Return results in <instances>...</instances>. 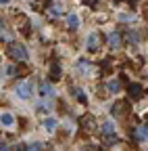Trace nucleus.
Segmentation results:
<instances>
[{
	"mask_svg": "<svg viewBox=\"0 0 148 151\" xmlns=\"http://www.w3.org/2000/svg\"><path fill=\"white\" fill-rule=\"evenodd\" d=\"M40 94H42V97H52V94H54L52 84H50V82H42V84H40Z\"/></svg>",
	"mask_w": 148,
	"mask_h": 151,
	"instance_id": "7",
	"label": "nucleus"
},
{
	"mask_svg": "<svg viewBox=\"0 0 148 151\" xmlns=\"http://www.w3.org/2000/svg\"><path fill=\"white\" fill-rule=\"evenodd\" d=\"M11 151H25V145H23V143H19V145H15Z\"/></svg>",
	"mask_w": 148,
	"mask_h": 151,
	"instance_id": "20",
	"label": "nucleus"
},
{
	"mask_svg": "<svg viewBox=\"0 0 148 151\" xmlns=\"http://www.w3.org/2000/svg\"><path fill=\"white\" fill-rule=\"evenodd\" d=\"M15 92H17V97L23 99V101L31 99V97H33V82H29V80L19 82V84L15 86Z\"/></svg>",
	"mask_w": 148,
	"mask_h": 151,
	"instance_id": "2",
	"label": "nucleus"
},
{
	"mask_svg": "<svg viewBox=\"0 0 148 151\" xmlns=\"http://www.w3.org/2000/svg\"><path fill=\"white\" fill-rule=\"evenodd\" d=\"M57 126H59L57 118H46V120H44V128H46L48 132H54V130H57Z\"/></svg>",
	"mask_w": 148,
	"mask_h": 151,
	"instance_id": "8",
	"label": "nucleus"
},
{
	"mask_svg": "<svg viewBox=\"0 0 148 151\" xmlns=\"http://www.w3.org/2000/svg\"><path fill=\"white\" fill-rule=\"evenodd\" d=\"M52 78H61V67H59L57 63L52 65Z\"/></svg>",
	"mask_w": 148,
	"mask_h": 151,
	"instance_id": "18",
	"label": "nucleus"
},
{
	"mask_svg": "<svg viewBox=\"0 0 148 151\" xmlns=\"http://www.w3.org/2000/svg\"><path fill=\"white\" fill-rule=\"evenodd\" d=\"M6 73L11 76V78H13V76L17 73V67H15V65H8V67H6Z\"/></svg>",
	"mask_w": 148,
	"mask_h": 151,
	"instance_id": "19",
	"label": "nucleus"
},
{
	"mask_svg": "<svg viewBox=\"0 0 148 151\" xmlns=\"http://www.w3.org/2000/svg\"><path fill=\"white\" fill-rule=\"evenodd\" d=\"M73 94H75V97L81 101V103H86V97H84V90H79V88H75V90H73Z\"/></svg>",
	"mask_w": 148,
	"mask_h": 151,
	"instance_id": "17",
	"label": "nucleus"
},
{
	"mask_svg": "<svg viewBox=\"0 0 148 151\" xmlns=\"http://www.w3.org/2000/svg\"><path fill=\"white\" fill-rule=\"evenodd\" d=\"M129 94H132L134 99H140V94H142V86H140V84H132V86H129Z\"/></svg>",
	"mask_w": 148,
	"mask_h": 151,
	"instance_id": "9",
	"label": "nucleus"
},
{
	"mask_svg": "<svg viewBox=\"0 0 148 151\" xmlns=\"http://www.w3.org/2000/svg\"><path fill=\"white\" fill-rule=\"evenodd\" d=\"M25 151H42V143L40 141H33V143L25 145Z\"/></svg>",
	"mask_w": 148,
	"mask_h": 151,
	"instance_id": "11",
	"label": "nucleus"
},
{
	"mask_svg": "<svg viewBox=\"0 0 148 151\" xmlns=\"http://www.w3.org/2000/svg\"><path fill=\"white\" fill-rule=\"evenodd\" d=\"M2 27H4V23H2V19H0V32H2Z\"/></svg>",
	"mask_w": 148,
	"mask_h": 151,
	"instance_id": "21",
	"label": "nucleus"
},
{
	"mask_svg": "<svg viewBox=\"0 0 148 151\" xmlns=\"http://www.w3.org/2000/svg\"><path fill=\"white\" fill-rule=\"evenodd\" d=\"M48 13H50L52 17H61V13H63V9H59V6H50V9H48Z\"/></svg>",
	"mask_w": 148,
	"mask_h": 151,
	"instance_id": "15",
	"label": "nucleus"
},
{
	"mask_svg": "<svg viewBox=\"0 0 148 151\" xmlns=\"http://www.w3.org/2000/svg\"><path fill=\"white\" fill-rule=\"evenodd\" d=\"M98 40H100V38H98V34H94V32H92V34L88 36V42H86L88 50H96V48H98Z\"/></svg>",
	"mask_w": 148,
	"mask_h": 151,
	"instance_id": "5",
	"label": "nucleus"
},
{
	"mask_svg": "<svg viewBox=\"0 0 148 151\" xmlns=\"http://www.w3.org/2000/svg\"><path fill=\"white\" fill-rule=\"evenodd\" d=\"M0 4H8V0H0Z\"/></svg>",
	"mask_w": 148,
	"mask_h": 151,
	"instance_id": "22",
	"label": "nucleus"
},
{
	"mask_svg": "<svg viewBox=\"0 0 148 151\" xmlns=\"http://www.w3.org/2000/svg\"><path fill=\"white\" fill-rule=\"evenodd\" d=\"M77 69H79V71H81V73H88V71H90V63H88V61H84V59H81V61H79V63H77Z\"/></svg>",
	"mask_w": 148,
	"mask_h": 151,
	"instance_id": "14",
	"label": "nucleus"
},
{
	"mask_svg": "<svg viewBox=\"0 0 148 151\" xmlns=\"http://www.w3.org/2000/svg\"><path fill=\"white\" fill-rule=\"evenodd\" d=\"M138 38H140V36H138L136 32H129V36H127V40H129V44H138Z\"/></svg>",
	"mask_w": 148,
	"mask_h": 151,
	"instance_id": "16",
	"label": "nucleus"
},
{
	"mask_svg": "<svg viewBox=\"0 0 148 151\" xmlns=\"http://www.w3.org/2000/svg\"><path fill=\"white\" fill-rule=\"evenodd\" d=\"M8 55L15 61H27V48L21 42H11L8 44Z\"/></svg>",
	"mask_w": 148,
	"mask_h": 151,
	"instance_id": "1",
	"label": "nucleus"
},
{
	"mask_svg": "<svg viewBox=\"0 0 148 151\" xmlns=\"http://www.w3.org/2000/svg\"><path fill=\"white\" fill-rule=\"evenodd\" d=\"M102 132H104L106 137H108V134H115V124H113V122H104V124H102Z\"/></svg>",
	"mask_w": 148,
	"mask_h": 151,
	"instance_id": "10",
	"label": "nucleus"
},
{
	"mask_svg": "<svg viewBox=\"0 0 148 151\" xmlns=\"http://www.w3.org/2000/svg\"><path fill=\"white\" fill-rule=\"evenodd\" d=\"M106 88H108V92H119V82L117 80H108L106 82Z\"/></svg>",
	"mask_w": 148,
	"mask_h": 151,
	"instance_id": "12",
	"label": "nucleus"
},
{
	"mask_svg": "<svg viewBox=\"0 0 148 151\" xmlns=\"http://www.w3.org/2000/svg\"><path fill=\"white\" fill-rule=\"evenodd\" d=\"M108 46L113 48V50L121 46V34H119V32H110V34H108Z\"/></svg>",
	"mask_w": 148,
	"mask_h": 151,
	"instance_id": "3",
	"label": "nucleus"
},
{
	"mask_svg": "<svg viewBox=\"0 0 148 151\" xmlns=\"http://www.w3.org/2000/svg\"><path fill=\"white\" fill-rule=\"evenodd\" d=\"M0 124L6 126V128H13V126H15V116H13V113H8V111L0 113Z\"/></svg>",
	"mask_w": 148,
	"mask_h": 151,
	"instance_id": "4",
	"label": "nucleus"
},
{
	"mask_svg": "<svg viewBox=\"0 0 148 151\" xmlns=\"http://www.w3.org/2000/svg\"><path fill=\"white\" fill-rule=\"evenodd\" d=\"M67 25H69V29H77V27H79V17H77V13L67 15Z\"/></svg>",
	"mask_w": 148,
	"mask_h": 151,
	"instance_id": "6",
	"label": "nucleus"
},
{
	"mask_svg": "<svg viewBox=\"0 0 148 151\" xmlns=\"http://www.w3.org/2000/svg\"><path fill=\"white\" fill-rule=\"evenodd\" d=\"M146 137H148V132H146V126H138V141L146 143Z\"/></svg>",
	"mask_w": 148,
	"mask_h": 151,
	"instance_id": "13",
	"label": "nucleus"
}]
</instances>
